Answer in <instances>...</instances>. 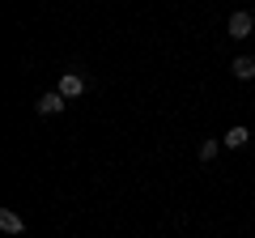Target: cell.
I'll return each mask as SVG.
<instances>
[{
    "mask_svg": "<svg viewBox=\"0 0 255 238\" xmlns=\"http://www.w3.org/2000/svg\"><path fill=\"white\" fill-rule=\"evenodd\" d=\"M34 107H38V115H60V111H64V107H68V98H64V94H60V90H47V94H43V98H38V102H34Z\"/></svg>",
    "mask_w": 255,
    "mask_h": 238,
    "instance_id": "cell-1",
    "label": "cell"
},
{
    "mask_svg": "<svg viewBox=\"0 0 255 238\" xmlns=\"http://www.w3.org/2000/svg\"><path fill=\"white\" fill-rule=\"evenodd\" d=\"M255 30V17L247 9H238V13H230V38H247Z\"/></svg>",
    "mask_w": 255,
    "mask_h": 238,
    "instance_id": "cell-2",
    "label": "cell"
},
{
    "mask_svg": "<svg viewBox=\"0 0 255 238\" xmlns=\"http://www.w3.org/2000/svg\"><path fill=\"white\" fill-rule=\"evenodd\" d=\"M60 94H64V98H81V94H85V77L81 73H64L60 77Z\"/></svg>",
    "mask_w": 255,
    "mask_h": 238,
    "instance_id": "cell-3",
    "label": "cell"
},
{
    "mask_svg": "<svg viewBox=\"0 0 255 238\" xmlns=\"http://www.w3.org/2000/svg\"><path fill=\"white\" fill-rule=\"evenodd\" d=\"M230 73H234L238 81H251L255 77V60L251 55H234V60H230Z\"/></svg>",
    "mask_w": 255,
    "mask_h": 238,
    "instance_id": "cell-4",
    "label": "cell"
},
{
    "mask_svg": "<svg viewBox=\"0 0 255 238\" xmlns=\"http://www.w3.org/2000/svg\"><path fill=\"white\" fill-rule=\"evenodd\" d=\"M247 140H251V128H243V123H234V128H230L226 136H221V145H226V149H243Z\"/></svg>",
    "mask_w": 255,
    "mask_h": 238,
    "instance_id": "cell-5",
    "label": "cell"
},
{
    "mask_svg": "<svg viewBox=\"0 0 255 238\" xmlns=\"http://www.w3.org/2000/svg\"><path fill=\"white\" fill-rule=\"evenodd\" d=\"M0 230H4V234H26V221L13 209H0Z\"/></svg>",
    "mask_w": 255,
    "mask_h": 238,
    "instance_id": "cell-6",
    "label": "cell"
},
{
    "mask_svg": "<svg viewBox=\"0 0 255 238\" xmlns=\"http://www.w3.org/2000/svg\"><path fill=\"white\" fill-rule=\"evenodd\" d=\"M217 149H221V140H200V162H213V157H217Z\"/></svg>",
    "mask_w": 255,
    "mask_h": 238,
    "instance_id": "cell-7",
    "label": "cell"
}]
</instances>
